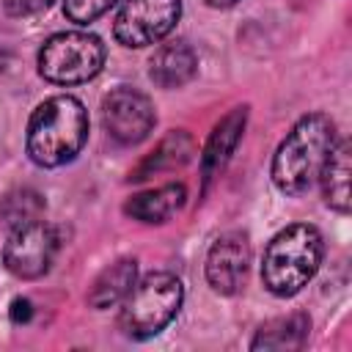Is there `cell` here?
<instances>
[{
  "label": "cell",
  "instance_id": "obj_19",
  "mask_svg": "<svg viewBox=\"0 0 352 352\" xmlns=\"http://www.w3.org/2000/svg\"><path fill=\"white\" fill-rule=\"evenodd\" d=\"M55 0H3V11L8 16H33L52 6Z\"/></svg>",
  "mask_w": 352,
  "mask_h": 352
},
{
  "label": "cell",
  "instance_id": "obj_5",
  "mask_svg": "<svg viewBox=\"0 0 352 352\" xmlns=\"http://www.w3.org/2000/svg\"><path fill=\"white\" fill-rule=\"evenodd\" d=\"M107 50L96 33L60 30L44 38L36 55L38 74L52 85H82L104 66Z\"/></svg>",
  "mask_w": 352,
  "mask_h": 352
},
{
  "label": "cell",
  "instance_id": "obj_11",
  "mask_svg": "<svg viewBox=\"0 0 352 352\" xmlns=\"http://www.w3.org/2000/svg\"><path fill=\"white\" fill-rule=\"evenodd\" d=\"M198 74V55L195 50L176 38V41H168V44H160L148 60V77L157 88H165V91H173V88H182L187 85L192 77Z\"/></svg>",
  "mask_w": 352,
  "mask_h": 352
},
{
  "label": "cell",
  "instance_id": "obj_7",
  "mask_svg": "<svg viewBox=\"0 0 352 352\" xmlns=\"http://www.w3.org/2000/svg\"><path fill=\"white\" fill-rule=\"evenodd\" d=\"M182 0H124L113 19V36L126 50L160 44L179 22Z\"/></svg>",
  "mask_w": 352,
  "mask_h": 352
},
{
  "label": "cell",
  "instance_id": "obj_1",
  "mask_svg": "<svg viewBox=\"0 0 352 352\" xmlns=\"http://www.w3.org/2000/svg\"><path fill=\"white\" fill-rule=\"evenodd\" d=\"M336 140H338L336 121L327 113L314 110L300 116L272 154L270 176L275 190L286 198H297L308 192L311 184L319 179V170Z\"/></svg>",
  "mask_w": 352,
  "mask_h": 352
},
{
  "label": "cell",
  "instance_id": "obj_20",
  "mask_svg": "<svg viewBox=\"0 0 352 352\" xmlns=\"http://www.w3.org/2000/svg\"><path fill=\"white\" fill-rule=\"evenodd\" d=\"M11 319L14 322H28L30 319V302L25 297H19V300L11 302Z\"/></svg>",
  "mask_w": 352,
  "mask_h": 352
},
{
  "label": "cell",
  "instance_id": "obj_21",
  "mask_svg": "<svg viewBox=\"0 0 352 352\" xmlns=\"http://www.w3.org/2000/svg\"><path fill=\"white\" fill-rule=\"evenodd\" d=\"M209 8H231V6H236L239 0H204Z\"/></svg>",
  "mask_w": 352,
  "mask_h": 352
},
{
  "label": "cell",
  "instance_id": "obj_6",
  "mask_svg": "<svg viewBox=\"0 0 352 352\" xmlns=\"http://www.w3.org/2000/svg\"><path fill=\"white\" fill-rule=\"evenodd\" d=\"M58 248V228L38 217L8 231V239L3 245V264L19 280H38L52 270Z\"/></svg>",
  "mask_w": 352,
  "mask_h": 352
},
{
  "label": "cell",
  "instance_id": "obj_14",
  "mask_svg": "<svg viewBox=\"0 0 352 352\" xmlns=\"http://www.w3.org/2000/svg\"><path fill=\"white\" fill-rule=\"evenodd\" d=\"M349 173H352V143L349 138H338L316 179L322 184L324 204L338 214H349Z\"/></svg>",
  "mask_w": 352,
  "mask_h": 352
},
{
  "label": "cell",
  "instance_id": "obj_9",
  "mask_svg": "<svg viewBox=\"0 0 352 352\" xmlns=\"http://www.w3.org/2000/svg\"><path fill=\"white\" fill-rule=\"evenodd\" d=\"M248 270H250V242H248V234H242V231L220 234L212 242V248L206 253V264H204L209 289L217 292V294L231 297L245 283Z\"/></svg>",
  "mask_w": 352,
  "mask_h": 352
},
{
  "label": "cell",
  "instance_id": "obj_18",
  "mask_svg": "<svg viewBox=\"0 0 352 352\" xmlns=\"http://www.w3.org/2000/svg\"><path fill=\"white\" fill-rule=\"evenodd\" d=\"M118 0H63V16L74 25H91L104 16Z\"/></svg>",
  "mask_w": 352,
  "mask_h": 352
},
{
  "label": "cell",
  "instance_id": "obj_2",
  "mask_svg": "<svg viewBox=\"0 0 352 352\" xmlns=\"http://www.w3.org/2000/svg\"><path fill=\"white\" fill-rule=\"evenodd\" d=\"M88 143V110L72 94H55L36 104L28 118L25 151L38 168H60Z\"/></svg>",
  "mask_w": 352,
  "mask_h": 352
},
{
  "label": "cell",
  "instance_id": "obj_16",
  "mask_svg": "<svg viewBox=\"0 0 352 352\" xmlns=\"http://www.w3.org/2000/svg\"><path fill=\"white\" fill-rule=\"evenodd\" d=\"M311 333V316L302 311L264 322L250 338V349H302Z\"/></svg>",
  "mask_w": 352,
  "mask_h": 352
},
{
  "label": "cell",
  "instance_id": "obj_8",
  "mask_svg": "<svg viewBox=\"0 0 352 352\" xmlns=\"http://www.w3.org/2000/svg\"><path fill=\"white\" fill-rule=\"evenodd\" d=\"M102 124L116 143L138 146L151 135L157 124L154 102L138 88L118 85L102 99Z\"/></svg>",
  "mask_w": 352,
  "mask_h": 352
},
{
  "label": "cell",
  "instance_id": "obj_10",
  "mask_svg": "<svg viewBox=\"0 0 352 352\" xmlns=\"http://www.w3.org/2000/svg\"><path fill=\"white\" fill-rule=\"evenodd\" d=\"M245 124H248V104H236L212 126V132L204 143V151H201V192H206L209 184L228 165L231 154L236 151V146L245 135Z\"/></svg>",
  "mask_w": 352,
  "mask_h": 352
},
{
  "label": "cell",
  "instance_id": "obj_3",
  "mask_svg": "<svg viewBox=\"0 0 352 352\" xmlns=\"http://www.w3.org/2000/svg\"><path fill=\"white\" fill-rule=\"evenodd\" d=\"M324 256L322 231L311 223H292L280 228L264 248L261 283L275 297H294L314 280Z\"/></svg>",
  "mask_w": 352,
  "mask_h": 352
},
{
  "label": "cell",
  "instance_id": "obj_17",
  "mask_svg": "<svg viewBox=\"0 0 352 352\" xmlns=\"http://www.w3.org/2000/svg\"><path fill=\"white\" fill-rule=\"evenodd\" d=\"M47 209V201L33 187H14L0 198V223L11 231L22 223L38 220Z\"/></svg>",
  "mask_w": 352,
  "mask_h": 352
},
{
  "label": "cell",
  "instance_id": "obj_15",
  "mask_svg": "<svg viewBox=\"0 0 352 352\" xmlns=\"http://www.w3.org/2000/svg\"><path fill=\"white\" fill-rule=\"evenodd\" d=\"M138 280V261L124 256V258H116L113 264H107L91 283V292H88V305L96 308V311H104V308H113L118 305L129 289L135 286Z\"/></svg>",
  "mask_w": 352,
  "mask_h": 352
},
{
  "label": "cell",
  "instance_id": "obj_4",
  "mask_svg": "<svg viewBox=\"0 0 352 352\" xmlns=\"http://www.w3.org/2000/svg\"><path fill=\"white\" fill-rule=\"evenodd\" d=\"M184 302L182 280L168 270H154L135 280L129 294L121 300L118 324L126 338L146 341L160 336L179 314Z\"/></svg>",
  "mask_w": 352,
  "mask_h": 352
},
{
  "label": "cell",
  "instance_id": "obj_13",
  "mask_svg": "<svg viewBox=\"0 0 352 352\" xmlns=\"http://www.w3.org/2000/svg\"><path fill=\"white\" fill-rule=\"evenodd\" d=\"M195 154V140L187 129H170L157 146L154 151H148L129 173V182H143L148 176L157 173H168V170H179L184 168Z\"/></svg>",
  "mask_w": 352,
  "mask_h": 352
},
{
  "label": "cell",
  "instance_id": "obj_12",
  "mask_svg": "<svg viewBox=\"0 0 352 352\" xmlns=\"http://www.w3.org/2000/svg\"><path fill=\"white\" fill-rule=\"evenodd\" d=\"M184 204H187V187L182 182H170V184L129 195L124 201V214L138 223L160 226V223H168Z\"/></svg>",
  "mask_w": 352,
  "mask_h": 352
}]
</instances>
